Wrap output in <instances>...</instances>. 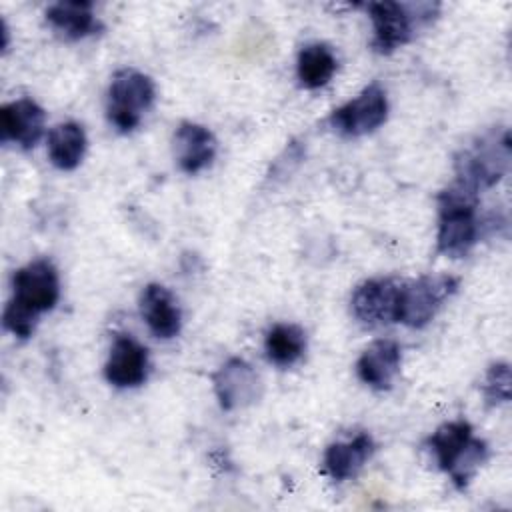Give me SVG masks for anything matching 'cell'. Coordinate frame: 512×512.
Here are the masks:
<instances>
[{
  "instance_id": "cell-4",
  "label": "cell",
  "mask_w": 512,
  "mask_h": 512,
  "mask_svg": "<svg viewBox=\"0 0 512 512\" xmlns=\"http://www.w3.org/2000/svg\"><path fill=\"white\" fill-rule=\"evenodd\" d=\"M156 88L150 76L134 68H120L114 72L108 86L106 116L120 132H132L142 114L152 106Z\"/></svg>"
},
{
  "instance_id": "cell-1",
  "label": "cell",
  "mask_w": 512,
  "mask_h": 512,
  "mask_svg": "<svg viewBox=\"0 0 512 512\" xmlns=\"http://www.w3.org/2000/svg\"><path fill=\"white\" fill-rule=\"evenodd\" d=\"M478 204V190L458 180L438 194V254L446 258H464L472 252L482 234Z\"/></svg>"
},
{
  "instance_id": "cell-15",
  "label": "cell",
  "mask_w": 512,
  "mask_h": 512,
  "mask_svg": "<svg viewBox=\"0 0 512 512\" xmlns=\"http://www.w3.org/2000/svg\"><path fill=\"white\" fill-rule=\"evenodd\" d=\"M374 450H376V444L368 432H358L350 440L332 442L324 450V458H322L324 472L332 480L344 482L358 474V470L370 460Z\"/></svg>"
},
{
  "instance_id": "cell-8",
  "label": "cell",
  "mask_w": 512,
  "mask_h": 512,
  "mask_svg": "<svg viewBox=\"0 0 512 512\" xmlns=\"http://www.w3.org/2000/svg\"><path fill=\"white\" fill-rule=\"evenodd\" d=\"M400 286L396 278H370L358 284L350 300L354 318L370 328L396 322Z\"/></svg>"
},
{
  "instance_id": "cell-18",
  "label": "cell",
  "mask_w": 512,
  "mask_h": 512,
  "mask_svg": "<svg viewBox=\"0 0 512 512\" xmlns=\"http://www.w3.org/2000/svg\"><path fill=\"white\" fill-rule=\"evenodd\" d=\"M472 440V426L466 420H452L438 426L428 438V448L440 470L450 472Z\"/></svg>"
},
{
  "instance_id": "cell-10",
  "label": "cell",
  "mask_w": 512,
  "mask_h": 512,
  "mask_svg": "<svg viewBox=\"0 0 512 512\" xmlns=\"http://www.w3.org/2000/svg\"><path fill=\"white\" fill-rule=\"evenodd\" d=\"M148 366L146 346L128 334H120L112 342L104 376L116 388H136L146 382Z\"/></svg>"
},
{
  "instance_id": "cell-6",
  "label": "cell",
  "mask_w": 512,
  "mask_h": 512,
  "mask_svg": "<svg viewBox=\"0 0 512 512\" xmlns=\"http://www.w3.org/2000/svg\"><path fill=\"white\" fill-rule=\"evenodd\" d=\"M12 288L14 294L10 302L40 318V314L50 312L60 298L58 270L48 258H36L14 272Z\"/></svg>"
},
{
  "instance_id": "cell-13",
  "label": "cell",
  "mask_w": 512,
  "mask_h": 512,
  "mask_svg": "<svg viewBox=\"0 0 512 512\" xmlns=\"http://www.w3.org/2000/svg\"><path fill=\"white\" fill-rule=\"evenodd\" d=\"M172 144L178 168L186 174H198L208 168L218 148L214 134L196 122H182L174 132Z\"/></svg>"
},
{
  "instance_id": "cell-22",
  "label": "cell",
  "mask_w": 512,
  "mask_h": 512,
  "mask_svg": "<svg viewBox=\"0 0 512 512\" xmlns=\"http://www.w3.org/2000/svg\"><path fill=\"white\" fill-rule=\"evenodd\" d=\"M482 394L490 408L510 400V366L506 362H494L488 366L482 380Z\"/></svg>"
},
{
  "instance_id": "cell-17",
  "label": "cell",
  "mask_w": 512,
  "mask_h": 512,
  "mask_svg": "<svg viewBox=\"0 0 512 512\" xmlns=\"http://www.w3.org/2000/svg\"><path fill=\"white\" fill-rule=\"evenodd\" d=\"M86 132L76 122H62L48 134V158L58 170H74L86 152Z\"/></svg>"
},
{
  "instance_id": "cell-9",
  "label": "cell",
  "mask_w": 512,
  "mask_h": 512,
  "mask_svg": "<svg viewBox=\"0 0 512 512\" xmlns=\"http://www.w3.org/2000/svg\"><path fill=\"white\" fill-rule=\"evenodd\" d=\"M214 394L222 410L232 412L254 404L262 396V380L242 358L226 360L212 376Z\"/></svg>"
},
{
  "instance_id": "cell-21",
  "label": "cell",
  "mask_w": 512,
  "mask_h": 512,
  "mask_svg": "<svg viewBox=\"0 0 512 512\" xmlns=\"http://www.w3.org/2000/svg\"><path fill=\"white\" fill-rule=\"evenodd\" d=\"M486 458H488V444L484 440L472 436L470 444L466 446L462 456L456 460V464L448 472L454 486L458 490H464L470 484V480L476 476L480 466L486 462Z\"/></svg>"
},
{
  "instance_id": "cell-3",
  "label": "cell",
  "mask_w": 512,
  "mask_h": 512,
  "mask_svg": "<svg viewBox=\"0 0 512 512\" xmlns=\"http://www.w3.org/2000/svg\"><path fill=\"white\" fill-rule=\"evenodd\" d=\"M374 38L372 48L378 54H390L396 48L408 44L418 26L430 24L436 18V4H400V2H370L366 6Z\"/></svg>"
},
{
  "instance_id": "cell-19",
  "label": "cell",
  "mask_w": 512,
  "mask_h": 512,
  "mask_svg": "<svg viewBox=\"0 0 512 512\" xmlns=\"http://www.w3.org/2000/svg\"><path fill=\"white\" fill-rule=\"evenodd\" d=\"M338 68V60L330 46L322 42H310L302 46L296 60V74L304 88L316 90L326 86Z\"/></svg>"
},
{
  "instance_id": "cell-12",
  "label": "cell",
  "mask_w": 512,
  "mask_h": 512,
  "mask_svg": "<svg viewBox=\"0 0 512 512\" xmlns=\"http://www.w3.org/2000/svg\"><path fill=\"white\" fill-rule=\"evenodd\" d=\"M140 314L148 326V330L162 340H170L178 336L182 328V312L174 294L158 284L152 282L144 286L140 294Z\"/></svg>"
},
{
  "instance_id": "cell-5",
  "label": "cell",
  "mask_w": 512,
  "mask_h": 512,
  "mask_svg": "<svg viewBox=\"0 0 512 512\" xmlns=\"http://www.w3.org/2000/svg\"><path fill=\"white\" fill-rule=\"evenodd\" d=\"M460 280L452 274H426L400 286L396 322L408 328H424L444 302L456 294Z\"/></svg>"
},
{
  "instance_id": "cell-11",
  "label": "cell",
  "mask_w": 512,
  "mask_h": 512,
  "mask_svg": "<svg viewBox=\"0 0 512 512\" xmlns=\"http://www.w3.org/2000/svg\"><path fill=\"white\" fill-rule=\"evenodd\" d=\"M46 112L32 98H18L0 110L2 142H14L22 148H34L44 134Z\"/></svg>"
},
{
  "instance_id": "cell-7",
  "label": "cell",
  "mask_w": 512,
  "mask_h": 512,
  "mask_svg": "<svg viewBox=\"0 0 512 512\" xmlns=\"http://www.w3.org/2000/svg\"><path fill=\"white\" fill-rule=\"evenodd\" d=\"M388 118V96L386 90L372 82L358 96L336 108L328 124L344 138H358L378 130Z\"/></svg>"
},
{
  "instance_id": "cell-14",
  "label": "cell",
  "mask_w": 512,
  "mask_h": 512,
  "mask_svg": "<svg viewBox=\"0 0 512 512\" xmlns=\"http://www.w3.org/2000/svg\"><path fill=\"white\" fill-rule=\"evenodd\" d=\"M402 348L396 340L382 338L372 342L356 362L358 378L372 390H388L400 372Z\"/></svg>"
},
{
  "instance_id": "cell-2",
  "label": "cell",
  "mask_w": 512,
  "mask_h": 512,
  "mask_svg": "<svg viewBox=\"0 0 512 512\" xmlns=\"http://www.w3.org/2000/svg\"><path fill=\"white\" fill-rule=\"evenodd\" d=\"M510 166V134L508 130H490L478 136L468 148L454 156L456 180L474 188H492L502 180Z\"/></svg>"
},
{
  "instance_id": "cell-16",
  "label": "cell",
  "mask_w": 512,
  "mask_h": 512,
  "mask_svg": "<svg viewBox=\"0 0 512 512\" xmlns=\"http://www.w3.org/2000/svg\"><path fill=\"white\" fill-rule=\"evenodd\" d=\"M46 20L68 40H80L102 30L100 20L94 16L92 2H56L46 10Z\"/></svg>"
},
{
  "instance_id": "cell-20",
  "label": "cell",
  "mask_w": 512,
  "mask_h": 512,
  "mask_svg": "<svg viewBox=\"0 0 512 512\" xmlns=\"http://www.w3.org/2000/svg\"><path fill=\"white\" fill-rule=\"evenodd\" d=\"M264 350H266V358L272 364L280 368H288L304 356L306 332L298 324H290V322L274 324L266 332Z\"/></svg>"
}]
</instances>
